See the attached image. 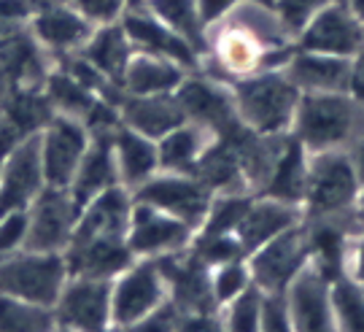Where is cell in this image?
Masks as SVG:
<instances>
[{
  "instance_id": "cell-1",
  "label": "cell",
  "mask_w": 364,
  "mask_h": 332,
  "mask_svg": "<svg viewBox=\"0 0 364 332\" xmlns=\"http://www.w3.org/2000/svg\"><path fill=\"white\" fill-rule=\"evenodd\" d=\"M364 130V105L348 92L299 95L289 135L308 154L346 149Z\"/></svg>"
},
{
  "instance_id": "cell-2",
  "label": "cell",
  "mask_w": 364,
  "mask_h": 332,
  "mask_svg": "<svg viewBox=\"0 0 364 332\" xmlns=\"http://www.w3.org/2000/svg\"><path fill=\"white\" fill-rule=\"evenodd\" d=\"M240 125L259 135H289L302 92L291 84L284 68L257 71L230 84Z\"/></svg>"
},
{
  "instance_id": "cell-3",
  "label": "cell",
  "mask_w": 364,
  "mask_h": 332,
  "mask_svg": "<svg viewBox=\"0 0 364 332\" xmlns=\"http://www.w3.org/2000/svg\"><path fill=\"white\" fill-rule=\"evenodd\" d=\"M68 276L70 273L63 251L19 249L0 259V294L52 308L65 286Z\"/></svg>"
},
{
  "instance_id": "cell-4",
  "label": "cell",
  "mask_w": 364,
  "mask_h": 332,
  "mask_svg": "<svg viewBox=\"0 0 364 332\" xmlns=\"http://www.w3.org/2000/svg\"><path fill=\"white\" fill-rule=\"evenodd\" d=\"M168 303V281L156 259L135 256L111 281V330H135Z\"/></svg>"
},
{
  "instance_id": "cell-5",
  "label": "cell",
  "mask_w": 364,
  "mask_h": 332,
  "mask_svg": "<svg viewBox=\"0 0 364 332\" xmlns=\"http://www.w3.org/2000/svg\"><path fill=\"white\" fill-rule=\"evenodd\" d=\"M359 179L353 173L346 149L308 154V181H305V217H335L353 208Z\"/></svg>"
},
{
  "instance_id": "cell-6",
  "label": "cell",
  "mask_w": 364,
  "mask_h": 332,
  "mask_svg": "<svg viewBox=\"0 0 364 332\" xmlns=\"http://www.w3.org/2000/svg\"><path fill=\"white\" fill-rule=\"evenodd\" d=\"M246 259L251 279L262 292H287V286L297 279L299 270L311 265V241L305 222L262 243Z\"/></svg>"
},
{
  "instance_id": "cell-7",
  "label": "cell",
  "mask_w": 364,
  "mask_h": 332,
  "mask_svg": "<svg viewBox=\"0 0 364 332\" xmlns=\"http://www.w3.org/2000/svg\"><path fill=\"white\" fill-rule=\"evenodd\" d=\"M135 200L149 203L165 211L170 217L192 224L195 230L203 227L208 217L213 192L197 179L195 173H176V170H159L151 179L132 192Z\"/></svg>"
},
{
  "instance_id": "cell-8",
  "label": "cell",
  "mask_w": 364,
  "mask_h": 332,
  "mask_svg": "<svg viewBox=\"0 0 364 332\" xmlns=\"http://www.w3.org/2000/svg\"><path fill=\"white\" fill-rule=\"evenodd\" d=\"M52 313L54 330H111V281L68 276L63 292L52 306Z\"/></svg>"
},
{
  "instance_id": "cell-9",
  "label": "cell",
  "mask_w": 364,
  "mask_h": 332,
  "mask_svg": "<svg viewBox=\"0 0 364 332\" xmlns=\"http://www.w3.org/2000/svg\"><path fill=\"white\" fill-rule=\"evenodd\" d=\"M195 235V227L181 222V219L170 217L165 211H159L149 203H141V200L132 203L127 246L135 256L159 259V256L178 254V251H186L192 246Z\"/></svg>"
},
{
  "instance_id": "cell-10",
  "label": "cell",
  "mask_w": 364,
  "mask_h": 332,
  "mask_svg": "<svg viewBox=\"0 0 364 332\" xmlns=\"http://www.w3.org/2000/svg\"><path fill=\"white\" fill-rule=\"evenodd\" d=\"M78 208L73 194L63 187H43L27 208L25 249L33 251H65L76 230Z\"/></svg>"
},
{
  "instance_id": "cell-11",
  "label": "cell",
  "mask_w": 364,
  "mask_h": 332,
  "mask_svg": "<svg viewBox=\"0 0 364 332\" xmlns=\"http://www.w3.org/2000/svg\"><path fill=\"white\" fill-rule=\"evenodd\" d=\"M90 146V130L81 119L65 114H54L46 128L38 133L41 162L46 187H63L68 190L76 176V167Z\"/></svg>"
},
{
  "instance_id": "cell-12",
  "label": "cell",
  "mask_w": 364,
  "mask_h": 332,
  "mask_svg": "<svg viewBox=\"0 0 364 332\" xmlns=\"http://www.w3.org/2000/svg\"><path fill=\"white\" fill-rule=\"evenodd\" d=\"M46 187L41 162L38 135L19 141L0 160V217L11 211H27Z\"/></svg>"
},
{
  "instance_id": "cell-13",
  "label": "cell",
  "mask_w": 364,
  "mask_h": 332,
  "mask_svg": "<svg viewBox=\"0 0 364 332\" xmlns=\"http://www.w3.org/2000/svg\"><path fill=\"white\" fill-rule=\"evenodd\" d=\"M176 100H178L183 116L189 122L208 128L216 138L230 135L237 128H243L240 119H237V111H235L232 87L219 84L216 78L186 76L181 81V87L176 90Z\"/></svg>"
},
{
  "instance_id": "cell-14",
  "label": "cell",
  "mask_w": 364,
  "mask_h": 332,
  "mask_svg": "<svg viewBox=\"0 0 364 332\" xmlns=\"http://www.w3.org/2000/svg\"><path fill=\"white\" fill-rule=\"evenodd\" d=\"M294 46L335 57H353L364 46V22L356 19L340 0H332L299 30Z\"/></svg>"
},
{
  "instance_id": "cell-15",
  "label": "cell",
  "mask_w": 364,
  "mask_h": 332,
  "mask_svg": "<svg viewBox=\"0 0 364 332\" xmlns=\"http://www.w3.org/2000/svg\"><path fill=\"white\" fill-rule=\"evenodd\" d=\"M289 316L291 330L321 332L335 330V313H332V279L324 276L316 265H305L297 279L287 286Z\"/></svg>"
},
{
  "instance_id": "cell-16",
  "label": "cell",
  "mask_w": 364,
  "mask_h": 332,
  "mask_svg": "<svg viewBox=\"0 0 364 332\" xmlns=\"http://www.w3.org/2000/svg\"><path fill=\"white\" fill-rule=\"evenodd\" d=\"M119 22L124 27L132 49L146 51V54H159L181 63L183 68H192L200 63V54L192 43H186L181 36H176L170 27H165L156 16L146 11L144 6H127L124 14L119 16Z\"/></svg>"
},
{
  "instance_id": "cell-17",
  "label": "cell",
  "mask_w": 364,
  "mask_h": 332,
  "mask_svg": "<svg viewBox=\"0 0 364 332\" xmlns=\"http://www.w3.org/2000/svg\"><path fill=\"white\" fill-rule=\"evenodd\" d=\"M132 192L127 187H111L81 205L76 219V230L70 241H87V238H127L132 214Z\"/></svg>"
},
{
  "instance_id": "cell-18",
  "label": "cell",
  "mask_w": 364,
  "mask_h": 332,
  "mask_svg": "<svg viewBox=\"0 0 364 332\" xmlns=\"http://www.w3.org/2000/svg\"><path fill=\"white\" fill-rule=\"evenodd\" d=\"M119 184L117 157H114V130H97L90 133V146L76 167V176L70 181L68 192L73 194L76 205L81 208L97 197L100 192Z\"/></svg>"
},
{
  "instance_id": "cell-19",
  "label": "cell",
  "mask_w": 364,
  "mask_h": 332,
  "mask_svg": "<svg viewBox=\"0 0 364 332\" xmlns=\"http://www.w3.org/2000/svg\"><path fill=\"white\" fill-rule=\"evenodd\" d=\"M284 73L302 95L308 92H348L351 57H335L321 51L297 49L284 65Z\"/></svg>"
},
{
  "instance_id": "cell-20",
  "label": "cell",
  "mask_w": 364,
  "mask_h": 332,
  "mask_svg": "<svg viewBox=\"0 0 364 332\" xmlns=\"http://www.w3.org/2000/svg\"><path fill=\"white\" fill-rule=\"evenodd\" d=\"M70 276H87V279H105L114 281L122 270L130 265L135 254L127 246V238H87V241H70L63 251Z\"/></svg>"
},
{
  "instance_id": "cell-21",
  "label": "cell",
  "mask_w": 364,
  "mask_h": 332,
  "mask_svg": "<svg viewBox=\"0 0 364 332\" xmlns=\"http://www.w3.org/2000/svg\"><path fill=\"white\" fill-rule=\"evenodd\" d=\"M302 219H305V211L299 205L259 194V197H254L248 203L240 224L235 227V238L240 241V246H243V251L248 256L254 249H259L262 243H267L270 238L281 235L284 230L299 224Z\"/></svg>"
},
{
  "instance_id": "cell-22",
  "label": "cell",
  "mask_w": 364,
  "mask_h": 332,
  "mask_svg": "<svg viewBox=\"0 0 364 332\" xmlns=\"http://www.w3.org/2000/svg\"><path fill=\"white\" fill-rule=\"evenodd\" d=\"M186 78V68L176 60L135 51L124 68L119 87L124 95H173Z\"/></svg>"
},
{
  "instance_id": "cell-23",
  "label": "cell",
  "mask_w": 364,
  "mask_h": 332,
  "mask_svg": "<svg viewBox=\"0 0 364 332\" xmlns=\"http://www.w3.org/2000/svg\"><path fill=\"white\" fill-rule=\"evenodd\" d=\"M114 157H117L119 184L130 192H135L154 173H159L156 141L127 125H119L114 130Z\"/></svg>"
},
{
  "instance_id": "cell-24",
  "label": "cell",
  "mask_w": 364,
  "mask_h": 332,
  "mask_svg": "<svg viewBox=\"0 0 364 332\" xmlns=\"http://www.w3.org/2000/svg\"><path fill=\"white\" fill-rule=\"evenodd\" d=\"M122 125L144 133L149 138H162L168 130L186 122L181 105L173 95H124L119 105Z\"/></svg>"
},
{
  "instance_id": "cell-25",
  "label": "cell",
  "mask_w": 364,
  "mask_h": 332,
  "mask_svg": "<svg viewBox=\"0 0 364 332\" xmlns=\"http://www.w3.org/2000/svg\"><path fill=\"white\" fill-rule=\"evenodd\" d=\"M78 54L87 60V63L100 71L108 81L119 84L124 76V68L130 63V57L135 54L130 38L124 33L122 22H108V25H95L92 36L87 38V43L78 49Z\"/></svg>"
},
{
  "instance_id": "cell-26",
  "label": "cell",
  "mask_w": 364,
  "mask_h": 332,
  "mask_svg": "<svg viewBox=\"0 0 364 332\" xmlns=\"http://www.w3.org/2000/svg\"><path fill=\"white\" fill-rule=\"evenodd\" d=\"M305 181H308V152L291 135H287V141H284L270 173H267V179L262 184L259 194H267V197H275V200H284V203L302 208Z\"/></svg>"
},
{
  "instance_id": "cell-27",
  "label": "cell",
  "mask_w": 364,
  "mask_h": 332,
  "mask_svg": "<svg viewBox=\"0 0 364 332\" xmlns=\"http://www.w3.org/2000/svg\"><path fill=\"white\" fill-rule=\"evenodd\" d=\"M213 133L197 122H181L168 130L162 138H156L159 152V170H176V173H192L200 157L213 143Z\"/></svg>"
},
{
  "instance_id": "cell-28",
  "label": "cell",
  "mask_w": 364,
  "mask_h": 332,
  "mask_svg": "<svg viewBox=\"0 0 364 332\" xmlns=\"http://www.w3.org/2000/svg\"><path fill=\"white\" fill-rule=\"evenodd\" d=\"M141 6L165 27H170L176 36L192 43L197 54L208 49V27L200 16L197 0H144Z\"/></svg>"
},
{
  "instance_id": "cell-29",
  "label": "cell",
  "mask_w": 364,
  "mask_h": 332,
  "mask_svg": "<svg viewBox=\"0 0 364 332\" xmlns=\"http://www.w3.org/2000/svg\"><path fill=\"white\" fill-rule=\"evenodd\" d=\"M43 92H46V98L52 103L54 114L73 116V119H81V122H84V116L90 114V108L95 105V100H97L95 92L87 90L81 81H76V78L70 76L68 71H63V68H57L54 73L46 76Z\"/></svg>"
},
{
  "instance_id": "cell-30",
  "label": "cell",
  "mask_w": 364,
  "mask_h": 332,
  "mask_svg": "<svg viewBox=\"0 0 364 332\" xmlns=\"http://www.w3.org/2000/svg\"><path fill=\"white\" fill-rule=\"evenodd\" d=\"M332 313L335 330H364V284L348 273L332 281Z\"/></svg>"
},
{
  "instance_id": "cell-31",
  "label": "cell",
  "mask_w": 364,
  "mask_h": 332,
  "mask_svg": "<svg viewBox=\"0 0 364 332\" xmlns=\"http://www.w3.org/2000/svg\"><path fill=\"white\" fill-rule=\"evenodd\" d=\"M54 330L52 308L25 303L0 294V332H46Z\"/></svg>"
},
{
  "instance_id": "cell-32",
  "label": "cell",
  "mask_w": 364,
  "mask_h": 332,
  "mask_svg": "<svg viewBox=\"0 0 364 332\" xmlns=\"http://www.w3.org/2000/svg\"><path fill=\"white\" fill-rule=\"evenodd\" d=\"M210 297L216 308L227 306L230 300H235L240 292H246L248 286L254 284L251 279V268H248V259L240 256V259H227V262H219L210 268Z\"/></svg>"
},
{
  "instance_id": "cell-33",
  "label": "cell",
  "mask_w": 364,
  "mask_h": 332,
  "mask_svg": "<svg viewBox=\"0 0 364 332\" xmlns=\"http://www.w3.org/2000/svg\"><path fill=\"white\" fill-rule=\"evenodd\" d=\"M259 311H262V289L251 284L246 292H240L227 306H221V330L251 332L259 330Z\"/></svg>"
},
{
  "instance_id": "cell-34",
  "label": "cell",
  "mask_w": 364,
  "mask_h": 332,
  "mask_svg": "<svg viewBox=\"0 0 364 332\" xmlns=\"http://www.w3.org/2000/svg\"><path fill=\"white\" fill-rule=\"evenodd\" d=\"M326 3H332V0H275L273 9L281 16V22L289 27V33L297 38L299 30L308 25Z\"/></svg>"
},
{
  "instance_id": "cell-35",
  "label": "cell",
  "mask_w": 364,
  "mask_h": 332,
  "mask_svg": "<svg viewBox=\"0 0 364 332\" xmlns=\"http://www.w3.org/2000/svg\"><path fill=\"white\" fill-rule=\"evenodd\" d=\"M259 330H291L287 292H262Z\"/></svg>"
},
{
  "instance_id": "cell-36",
  "label": "cell",
  "mask_w": 364,
  "mask_h": 332,
  "mask_svg": "<svg viewBox=\"0 0 364 332\" xmlns=\"http://www.w3.org/2000/svg\"><path fill=\"white\" fill-rule=\"evenodd\" d=\"M27 238V211H11L0 217V259L25 249Z\"/></svg>"
},
{
  "instance_id": "cell-37",
  "label": "cell",
  "mask_w": 364,
  "mask_h": 332,
  "mask_svg": "<svg viewBox=\"0 0 364 332\" xmlns=\"http://www.w3.org/2000/svg\"><path fill=\"white\" fill-rule=\"evenodd\" d=\"M70 6L84 14L92 25H108L124 14L127 0H70Z\"/></svg>"
},
{
  "instance_id": "cell-38",
  "label": "cell",
  "mask_w": 364,
  "mask_h": 332,
  "mask_svg": "<svg viewBox=\"0 0 364 332\" xmlns=\"http://www.w3.org/2000/svg\"><path fill=\"white\" fill-rule=\"evenodd\" d=\"M33 14V0H0V27L22 25Z\"/></svg>"
},
{
  "instance_id": "cell-39",
  "label": "cell",
  "mask_w": 364,
  "mask_h": 332,
  "mask_svg": "<svg viewBox=\"0 0 364 332\" xmlns=\"http://www.w3.org/2000/svg\"><path fill=\"white\" fill-rule=\"evenodd\" d=\"M237 3H240V0H197L200 16H203L205 27L219 25L224 16H230V11H232Z\"/></svg>"
},
{
  "instance_id": "cell-40",
  "label": "cell",
  "mask_w": 364,
  "mask_h": 332,
  "mask_svg": "<svg viewBox=\"0 0 364 332\" xmlns=\"http://www.w3.org/2000/svg\"><path fill=\"white\" fill-rule=\"evenodd\" d=\"M348 95L364 105V46L351 57V76H348Z\"/></svg>"
},
{
  "instance_id": "cell-41",
  "label": "cell",
  "mask_w": 364,
  "mask_h": 332,
  "mask_svg": "<svg viewBox=\"0 0 364 332\" xmlns=\"http://www.w3.org/2000/svg\"><path fill=\"white\" fill-rule=\"evenodd\" d=\"M348 276L353 279H364V227L356 235H353L351 241V251H348Z\"/></svg>"
},
{
  "instance_id": "cell-42",
  "label": "cell",
  "mask_w": 364,
  "mask_h": 332,
  "mask_svg": "<svg viewBox=\"0 0 364 332\" xmlns=\"http://www.w3.org/2000/svg\"><path fill=\"white\" fill-rule=\"evenodd\" d=\"M346 152H348V160H351V167L359 184H364V130L346 146Z\"/></svg>"
},
{
  "instance_id": "cell-43",
  "label": "cell",
  "mask_w": 364,
  "mask_h": 332,
  "mask_svg": "<svg viewBox=\"0 0 364 332\" xmlns=\"http://www.w3.org/2000/svg\"><path fill=\"white\" fill-rule=\"evenodd\" d=\"M340 3H343V6H346L356 19H362L364 22V0H340Z\"/></svg>"
},
{
  "instance_id": "cell-44",
  "label": "cell",
  "mask_w": 364,
  "mask_h": 332,
  "mask_svg": "<svg viewBox=\"0 0 364 332\" xmlns=\"http://www.w3.org/2000/svg\"><path fill=\"white\" fill-rule=\"evenodd\" d=\"M353 211L356 217L364 222V184H359V192H356V200H353Z\"/></svg>"
},
{
  "instance_id": "cell-45",
  "label": "cell",
  "mask_w": 364,
  "mask_h": 332,
  "mask_svg": "<svg viewBox=\"0 0 364 332\" xmlns=\"http://www.w3.org/2000/svg\"><path fill=\"white\" fill-rule=\"evenodd\" d=\"M254 3H264V6H273L275 0H254Z\"/></svg>"
},
{
  "instance_id": "cell-46",
  "label": "cell",
  "mask_w": 364,
  "mask_h": 332,
  "mask_svg": "<svg viewBox=\"0 0 364 332\" xmlns=\"http://www.w3.org/2000/svg\"><path fill=\"white\" fill-rule=\"evenodd\" d=\"M144 0H127V6H141Z\"/></svg>"
},
{
  "instance_id": "cell-47",
  "label": "cell",
  "mask_w": 364,
  "mask_h": 332,
  "mask_svg": "<svg viewBox=\"0 0 364 332\" xmlns=\"http://www.w3.org/2000/svg\"><path fill=\"white\" fill-rule=\"evenodd\" d=\"M362 284H364V279H362Z\"/></svg>"
},
{
  "instance_id": "cell-48",
  "label": "cell",
  "mask_w": 364,
  "mask_h": 332,
  "mask_svg": "<svg viewBox=\"0 0 364 332\" xmlns=\"http://www.w3.org/2000/svg\"><path fill=\"white\" fill-rule=\"evenodd\" d=\"M0 160H3V157H0Z\"/></svg>"
}]
</instances>
